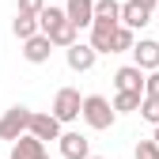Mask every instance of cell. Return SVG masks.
Here are the masks:
<instances>
[{
	"label": "cell",
	"mask_w": 159,
	"mask_h": 159,
	"mask_svg": "<svg viewBox=\"0 0 159 159\" xmlns=\"http://www.w3.org/2000/svg\"><path fill=\"white\" fill-rule=\"evenodd\" d=\"M84 121L91 129H110L117 121V110H114V102H106L102 95H87L84 98Z\"/></svg>",
	"instance_id": "6da1fadb"
},
{
	"label": "cell",
	"mask_w": 159,
	"mask_h": 159,
	"mask_svg": "<svg viewBox=\"0 0 159 159\" xmlns=\"http://www.w3.org/2000/svg\"><path fill=\"white\" fill-rule=\"evenodd\" d=\"M30 117H34V110H27V106L4 110V117H0V140H19L23 133H30Z\"/></svg>",
	"instance_id": "7a4b0ae2"
},
{
	"label": "cell",
	"mask_w": 159,
	"mask_h": 159,
	"mask_svg": "<svg viewBox=\"0 0 159 159\" xmlns=\"http://www.w3.org/2000/svg\"><path fill=\"white\" fill-rule=\"evenodd\" d=\"M53 114L61 117V125L84 117V98H80V91H76V87H61V91H57V98H53Z\"/></svg>",
	"instance_id": "3957f363"
},
{
	"label": "cell",
	"mask_w": 159,
	"mask_h": 159,
	"mask_svg": "<svg viewBox=\"0 0 159 159\" xmlns=\"http://www.w3.org/2000/svg\"><path fill=\"white\" fill-rule=\"evenodd\" d=\"M117 27H121V19H102V15H95V23H91V46L98 53H114V34Z\"/></svg>",
	"instance_id": "277c9868"
},
{
	"label": "cell",
	"mask_w": 159,
	"mask_h": 159,
	"mask_svg": "<svg viewBox=\"0 0 159 159\" xmlns=\"http://www.w3.org/2000/svg\"><path fill=\"white\" fill-rule=\"evenodd\" d=\"M65 61H68L72 72H91L95 61H98V49H95L91 42H72V46L65 49Z\"/></svg>",
	"instance_id": "5b68a950"
},
{
	"label": "cell",
	"mask_w": 159,
	"mask_h": 159,
	"mask_svg": "<svg viewBox=\"0 0 159 159\" xmlns=\"http://www.w3.org/2000/svg\"><path fill=\"white\" fill-rule=\"evenodd\" d=\"M49 53H53V38H49V34H42V30H38L34 38H27V42H23V57H27L30 65H46V61H49Z\"/></svg>",
	"instance_id": "8992f818"
},
{
	"label": "cell",
	"mask_w": 159,
	"mask_h": 159,
	"mask_svg": "<svg viewBox=\"0 0 159 159\" xmlns=\"http://www.w3.org/2000/svg\"><path fill=\"white\" fill-rule=\"evenodd\" d=\"M133 65H140L144 72L159 68V42H155V38H140V42L133 46Z\"/></svg>",
	"instance_id": "52a82bcc"
},
{
	"label": "cell",
	"mask_w": 159,
	"mask_h": 159,
	"mask_svg": "<svg viewBox=\"0 0 159 159\" xmlns=\"http://www.w3.org/2000/svg\"><path fill=\"white\" fill-rule=\"evenodd\" d=\"M46 155V140H38L34 133H23L19 140H11V159H42Z\"/></svg>",
	"instance_id": "ba28073f"
},
{
	"label": "cell",
	"mask_w": 159,
	"mask_h": 159,
	"mask_svg": "<svg viewBox=\"0 0 159 159\" xmlns=\"http://www.w3.org/2000/svg\"><path fill=\"white\" fill-rule=\"evenodd\" d=\"M30 133L38 140H61V117L57 114H34L30 117Z\"/></svg>",
	"instance_id": "9c48e42d"
},
{
	"label": "cell",
	"mask_w": 159,
	"mask_h": 159,
	"mask_svg": "<svg viewBox=\"0 0 159 159\" xmlns=\"http://www.w3.org/2000/svg\"><path fill=\"white\" fill-rule=\"evenodd\" d=\"M144 68L140 65H125V68H117L114 72V87L117 91H144Z\"/></svg>",
	"instance_id": "30bf717a"
},
{
	"label": "cell",
	"mask_w": 159,
	"mask_h": 159,
	"mask_svg": "<svg viewBox=\"0 0 159 159\" xmlns=\"http://www.w3.org/2000/svg\"><path fill=\"white\" fill-rule=\"evenodd\" d=\"M61 155L65 159H91V144L84 133H61Z\"/></svg>",
	"instance_id": "8fae6325"
},
{
	"label": "cell",
	"mask_w": 159,
	"mask_h": 159,
	"mask_svg": "<svg viewBox=\"0 0 159 159\" xmlns=\"http://www.w3.org/2000/svg\"><path fill=\"white\" fill-rule=\"evenodd\" d=\"M65 15L72 19L76 27H91L95 23V0H68V4H65Z\"/></svg>",
	"instance_id": "7c38bea8"
},
{
	"label": "cell",
	"mask_w": 159,
	"mask_h": 159,
	"mask_svg": "<svg viewBox=\"0 0 159 159\" xmlns=\"http://www.w3.org/2000/svg\"><path fill=\"white\" fill-rule=\"evenodd\" d=\"M121 23L133 27V30H140V27L152 23V11H148L144 4H136V0H125V4H121Z\"/></svg>",
	"instance_id": "4fadbf2b"
},
{
	"label": "cell",
	"mask_w": 159,
	"mask_h": 159,
	"mask_svg": "<svg viewBox=\"0 0 159 159\" xmlns=\"http://www.w3.org/2000/svg\"><path fill=\"white\" fill-rule=\"evenodd\" d=\"M11 30H15V38L19 42H27V38H34L38 30V15H27V11H15V19H11Z\"/></svg>",
	"instance_id": "5bb4252c"
},
{
	"label": "cell",
	"mask_w": 159,
	"mask_h": 159,
	"mask_svg": "<svg viewBox=\"0 0 159 159\" xmlns=\"http://www.w3.org/2000/svg\"><path fill=\"white\" fill-rule=\"evenodd\" d=\"M76 30H80V27L72 23V19H61V23L49 30V38H53V46H57V49H68V46L76 42Z\"/></svg>",
	"instance_id": "9a60e30c"
},
{
	"label": "cell",
	"mask_w": 159,
	"mask_h": 159,
	"mask_svg": "<svg viewBox=\"0 0 159 159\" xmlns=\"http://www.w3.org/2000/svg\"><path fill=\"white\" fill-rule=\"evenodd\" d=\"M140 102H144V91H117V95H114V110H117V114L140 110Z\"/></svg>",
	"instance_id": "2e32d148"
},
{
	"label": "cell",
	"mask_w": 159,
	"mask_h": 159,
	"mask_svg": "<svg viewBox=\"0 0 159 159\" xmlns=\"http://www.w3.org/2000/svg\"><path fill=\"white\" fill-rule=\"evenodd\" d=\"M61 19H68V15H65V8H53V4H46V8H42V15H38V27H42V34H49L57 23H61Z\"/></svg>",
	"instance_id": "e0dca14e"
},
{
	"label": "cell",
	"mask_w": 159,
	"mask_h": 159,
	"mask_svg": "<svg viewBox=\"0 0 159 159\" xmlns=\"http://www.w3.org/2000/svg\"><path fill=\"white\" fill-rule=\"evenodd\" d=\"M133 46H136V34H133V27H117V34H114V53H133Z\"/></svg>",
	"instance_id": "ac0fdd59"
},
{
	"label": "cell",
	"mask_w": 159,
	"mask_h": 159,
	"mask_svg": "<svg viewBox=\"0 0 159 159\" xmlns=\"http://www.w3.org/2000/svg\"><path fill=\"white\" fill-rule=\"evenodd\" d=\"M140 117H144V121H152V125H159V95H144Z\"/></svg>",
	"instance_id": "d6986e66"
},
{
	"label": "cell",
	"mask_w": 159,
	"mask_h": 159,
	"mask_svg": "<svg viewBox=\"0 0 159 159\" xmlns=\"http://www.w3.org/2000/svg\"><path fill=\"white\" fill-rule=\"evenodd\" d=\"M95 15H102V19H121V0H95Z\"/></svg>",
	"instance_id": "ffe728a7"
},
{
	"label": "cell",
	"mask_w": 159,
	"mask_h": 159,
	"mask_svg": "<svg viewBox=\"0 0 159 159\" xmlns=\"http://www.w3.org/2000/svg\"><path fill=\"white\" fill-rule=\"evenodd\" d=\"M133 155H136V159H159V144H155V136H152V140H140Z\"/></svg>",
	"instance_id": "44dd1931"
},
{
	"label": "cell",
	"mask_w": 159,
	"mask_h": 159,
	"mask_svg": "<svg viewBox=\"0 0 159 159\" xmlns=\"http://www.w3.org/2000/svg\"><path fill=\"white\" fill-rule=\"evenodd\" d=\"M46 8V0H19V11H27V15H42Z\"/></svg>",
	"instance_id": "7402d4cb"
},
{
	"label": "cell",
	"mask_w": 159,
	"mask_h": 159,
	"mask_svg": "<svg viewBox=\"0 0 159 159\" xmlns=\"http://www.w3.org/2000/svg\"><path fill=\"white\" fill-rule=\"evenodd\" d=\"M144 95H159V68L148 72V80H144Z\"/></svg>",
	"instance_id": "603a6c76"
},
{
	"label": "cell",
	"mask_w": 159,
	"mask_h": 159,
	"mask_svg": "<svg viewBox=\"0 0 159 159\" xmlns=\"http://www.w3.org/2000/svg\"><path fill=\"white\" fill-rule=\"evenodd\" d=\"M136 4H144L148 11H155V8H159V0H136Z\"/></svg>",
	"instance_id": "cb8c5ba5"
},
{
	"label": "cell",
	"mask_w": 159,
	"mask_h": 159,
	"mask_svg": "<svg viewBox=\"0 0 159 159\" xmlns=\"http://www.w3.org/2000/svg\"><path fill=\"white\" fill-rule=\"evenodd\" d=\"M155 144H159V125H155Z\"/></svg>",
	"instance_id": "d4e9b609"
},
{
	"label": "cell",
	"mask_w": 159,
	"mask_h": 159,
	"mask_svg": "<svg viewBox=\"0 0 159 159\" xmlns=\"http://www.w3.org/2000/svg\"><path fill=\"white\" fill-rule=\"evenodd\" d=\"M91 159H102V155H91Z\"/></svg>",
	"instance_id": "484cf974"
},
{
	"label": "cell",
	"mask_w": 159,
	"mask_h": 159,
	"mask_svg": "<svg viewBox=\"0 0 159 159\" xmlns=\"http://www.w3.org/2000/svg\"><path fill=\"white\" fill-rule=\"evenodd\" d=\"M42 159H49V155H42Z\"/></svg>",
	"instance_id": "4316f807"
},
{
	"label": "cell",
	"mask_w": 159,
	"mask_h": 159,
	"mask_svg": "<svg viewBox=\"0 0 159 159\" xmlns=\"http://www.w3.org/2000/svg\"><path fill=\"white\" fill-rule=\"evenodd\" d=\"M121 4H125V0H121Z\"/></svg>",
	"instance_id": "83f0119b"
}]
</instances>
